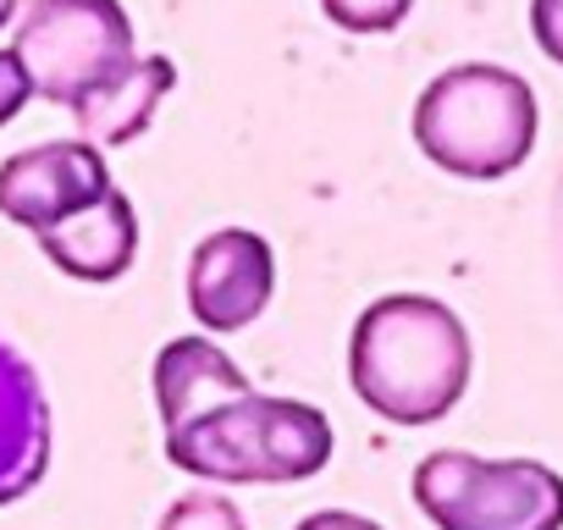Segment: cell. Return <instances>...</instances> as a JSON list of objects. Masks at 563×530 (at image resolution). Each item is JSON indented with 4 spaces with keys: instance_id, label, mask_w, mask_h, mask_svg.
I'll use <instances>...</instances> for the list:
<instances>
[{
    "instance_id": "cell-8",
    "label": "cell",
    "mask_w": 563,
    "mask_h": 530,
    "mask_svg": "<svg viewBox=\"0 0 563 530\" xmlns=\"http://www.w3.org/2000/svg\"><path fill=\"white\" fill-rule=\"evenodd\" d=\"M51 470V398L40 371L0 338V508L29 497Z\"/></svg>"
},
{
    "instance_id": "cell-10",
    "label": "cell",
    "mask_w": 563,
    "mask_h": 530,
    "mask_svg": "<svg viewBox=\"0 0 563 530\" xmlns=\"http://www.w3.org/2000/svg\"><path fill=\"white\" fill-rule=\"evenodd\" d=\"M172 84H177V67H172L166 56H139L117 84H106L100 95H89V100L73 106L78 139H89V144H100V150L133 144V139L155 122V111H161V100L172 95Z\"/></svg>"
},
{
    "instance_id": "cell-12",
    "label": "cell",
    "mask_w": 563,
    "mask_h": 530,
    "mask_svg": "<svg viewBox=\"0 0 563 530\" xmlns=\"http://www.w3.org/2000/svg\"><path fill=\"white\" fill-rule=\"evenodd\" d=\"M415 0H321V12L343 34H393L409 18Z\"/></svg>"
},
{
    "instance_id": "cell-14",
    "label": "cell",
    "mask_w": 563,
    "mask_h": 530,
    "mask_svg": "<svg viewBox=\"0 0 563 530\" xmlns=\"http://www.w3.org/2000/svg\"><path fill=\"white\" fill-rule=\"evenodd\" d=\"M530 34L541 56L563 67V0H530Z\"/></svg>"
},
{
    "instance_id": "cell-5",
    "label": "cell",
    "mask_w": 563,
    "mask_h": 530,
    "mask_svg": "<svg viewBox=\"0 0 563 530\" xmlns=\"http://www.w3.org/2000/svg\"><path fill=\"white\" fill-rule=\"evenodd\" d=\"M12 51L23 56L34 95L67 111L139 62L122 0H29Z\"/></svg>"
},
{
    "instance_id": "cell-7",
    "label": "cell",
    "mask_w": 563,
    "mask_h": 530,
    "mask_svg": "<svg viewBox=\"0 0 563 530\" xmlns=\"http://www.w3.org/2000/svg\"><path fill=\"white\" fill-rule=\"evenodd\" d=\"M276 294V254L249 227H216L188 254V310L205 332H243Z\"/></svg>"
},
{
    "instance_id": "cell-3",
    "label": "cell",
    "mask_w": 563,
    "mask_h": 530,
    "mask_svg": "<svg viewBox=\"0 0 563 530\" xmlns=\"http://www.w3.org/2000/svg\"><path fill=\"white\" fill-rule=\"evenodd\" d=\"M536 89L492 62H464L431 78L415 100V144L431 166L464 183H497L536 150Z\"/></svg>"
},
{
    "instance_id": "cell-2",
    "label": "cell",
    "mask_w": 563,
    "mask_h": 530,
    "mask_svg": "<svg viewBox=\"0 0 563 530\" xmlns=\"http://www.w3.org/2000/svg\"><path fill=\"white\" fill-rule=\"evenodd\" d=\"M475 349L464 321L431 294H387L360 310L349 338L354 398L393 426H431L470 393Z\"/></svg>"
},
{
    "instance_id": "cell-9",
    "label": "cell",
    "mask_w": 563,
    "mask_h": 530,
    "mask_svg": "<svg viewBox=\"0 0 563 530\" xmlns=\"http://www.w3.org/2000/svg\"><path fill=\"white\" fill-rule=\"evenodd\" d=\"M45 260L56 265L62 277H78V283H117L133 272L139 260V210L122 188L100 194L95 205L73 210L67 221L34 232Z\"/></svg>"
},
{
    "instance_id": "cell-6",
    "label": "cell",
    "mask_w": 563,
    "mask_h": 530,
    "mask_svg": "<svg viewBox=\"0 0 563 530\" xmlns=\"http://www.w3.org/2000/svg\"><path fill=\"white\" fill-rule=\"evenodd\" d=\"M111 188H117L111 166L100 144L89 139H51V144H34V150H18L0 161V216L29 232L67 221L73 210L95 205Z\"/></svg>"
},
{
    "instance_id": "cell-13",
    "label": "cell",
    "mask_w": 563,
    "mask_h": 530,
    "mask_svg": "<svg viewBox=\"0 0 563 530\" xmlns=\"http://www.w3.org/2000/svg\"><path fill=\"white\" fill-rule=\"evenodd\" d=\"M29 100H34V78H29L23 56L7 45V51H0V128L18 122V111H23Z\"/></svg>"
},
{
    "instance_id": "cell-11",
    "label": "cell",
    "mask_w": 563,
    "mask_h": 530,
    "mask_svg": "<svg viewBox=\"0 0 563 530\" xmlns=\"http://www.w3.org/2000/svg\"><path fill=\"white\" fill-rule=\"evenodd\" d=\"M155 530H249V525H243V508L232 497H221V492H188V497H177L161 514Z\"/></svg>"
},
{
    "instance_id": "cell-1",
    "label": "cell",
    "mask_w": 563,
    "mask_h": 530,
    "mask_svg": "<svg viewBox=\"0 0 563 530\" xmlns=\"http://www.w3.org/2000/svg\"><path fill=\"white\" fill-rule=\"evenodd\" d=\"M155 409L166 459L210 486H288L332 464V420L316 404L254 393L210 343L172 338L155 354Z\"/></svg>"
},
{
    "instance_id": "cell-15",
    "label": "cell",
    "mask_w": 563,
    "mask_h": 530,
    "mask_svg": "<svg viewBox=\"0 0 563 530\" xmlns=\"http://www.w3.org/2000/svg\"><path fill=\"white\" fill-rule=\"evenodd\" d=\"M294 530H382V525L365 519V514H349V508H321V514L299 519Z\"/></svg>"
},
{
    "instance_id": "cell-4",
    "label": "cell",
    "mask_w": 563,
    "mask_h": 530,
    "mask_svg": "<svg viewBox=\"0 0 563 530\" xmlns=\"http://www.w3.org/2000/svg\"><path fill=\"white\" fill-rule=\"evenodd\" d=\"M415 508L437 530H563V475L541 459L442 448L415 464Z\"/></svg>"
},
{
    "instance_id": "cell-16",
    "label": "cell",
    "mask_w": 563,
    "mask_h": 530,
    "mask_svg": "<svg viewBox=\"0 0 563 530\" xmlns=\"http://www.w3.org/2000/svg\"><path fill=\"white\" fill-rule=\"evenodd\" d=\"M18 7H23V0H0V29H7V23L18 18Z\"/></svg>"
}]
</instances>
